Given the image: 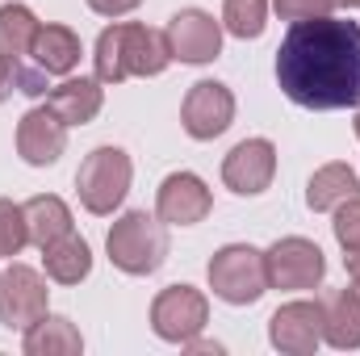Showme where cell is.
Masks as SVG:
<instances>
[{"label":"cell","mask_w":360,"mask_h":356,"mask_svg":"<svg viewBox=\"0 0 360 356\" xmlns=\"http://www.w3.org/2000/svg\"><path fill=\"white\" fill-rule=\"evenodd\" d=\"M63 147H68V122L51 105H38V109H30L21 117V126H17V151H21L25 164L51 168L63 155Z\"/></svg>","instance_id":"cell-13"},{"label":"cell","mask_w":360,"mask_h":356,"mask_svg":"<svg viewBox=\"0 0 360 356\" xmlns=\"http://www.w3.org/2000/svg\"><path fill=\"white\" fill-rule=\"evenodd\" d=\"M84 348V340H80V331H76V323L72 319H59V314H46V319H38L30 331H25V352L30 356H72Z\"/></svg>","instance_id":"cell-22"},{"label":"cell","mask_w":360,"mask_h":356,"mask_svg":"<svg viewBox=\"0 0 360 356\" xmlns=\"http://www.w3.org/2000/svg\"><path fill=\"white\" fill-rule=\"evenodd\" d=\"M356 193H360V180L348 164H327V168H319L310 177V184H306V205L314 214H323V210H335L340 201H348Z\"/></svg>","instance_id":"cell-21"},{"label":"cell","mask_w":360,"mask_h":356,"mask_svg":"<svg viewBox=\"0 0 360 356\" xmlns=\"http://www.w3.org/2000/svg\"><path fill=\"white\" fill-rule=\"evenodd\" d=\"M323 8L331 13V8H356V0H323Z\"/></svg>","instance_id":"cell-30"},{"label":"cell","mask_w":360,"mask_h":356,"mask_svg":"<svg viewBox=\"0 0 360 356\" xmlns=\"http://www.w3.org/2000/svg\"><path fill=\"white\" fill-rule=\"evenodd\" d=\"M30 243V227H25V210L13 201H0V256H17Z\"/></svg>","instance_id":"cell-24"},{"label":"cell","mask_w":360,"mask_h":356,"mask_svg":"<svg viewBox=\"0 0 360 356\" xmlns=\"http://www.w3.org/2000/svg\"><path fill=\"white\" fill-rule=\"evenodd\" d=\"M356 139H360V113H356Z\"/></svg>","instance_id":"cell-32"},{"label":"cell","mask_w":360,"mask_h":356,"mask_svg":"<svg viewBox=\"0 0 360 356\" xmlns=\"http://www.w3.org/2000/svg\"><path fill=\"white\" fill-rule=\"evenodd\" d=\"M164 34H168L172 59H180V63H210L222 51V30L205 8H180Z\"/></svg>","instance_id":"cell-11"},{"label":"cell","mask_w":360,"mask_h":356,"mask_svg":"<svg viewBox=\"0 0 360 356\" xmlns=\"http://www.w3.org/2000/svg\"><path fill=\"white\" fill-rule=\"evenodd\" d=\"M210 210H214V197L193 172H172L155 193V214L160 222H172V227H193Z\"/></svg>","instance_id":"cell-14"},{"label":"cell","mask_w":360,"mask_h":356,"mask_svg":"<svg viewBox=\"0 0 360 356\" xmlns=\"http://www.w3.org/2000/svg\"><path fill=\"white\" fill-rule=\"evenodd\" d=\"M105 248H109V260L122 268V272L147 276V272H155V268L168 260V231L147 210H130V214H122L113 222Z\"/></svg>","instance_id":"cell-3"},{"label":"cell","mask_w":360,"mask_h":356,"mask_svg":"<svg viewBox=\"0 0 360 356\" xmlns=\"http://www.w3.org/2000/svg\"><path fill=\"white\" fill-rule=\"evenodd\" d=\"M34 34H38V21L25 4H0V59L8 68L30 63Z\"/></svg>","instance_id":"cell-19"},{"label":"cell","mask_w":360,"mask_h":356,"mask_svg":"<svg viewBox=\"0 0 360 356\" xmlns=\"http://www.w3.org/2000/svg\"><path fill=\"white\" fill-rule=\"evenodd\" d=\"M210 323V302L201 289L193 285H168L155 302H151V327L160 340L168 344H188L197 340V331Z\"/></svg>","instance_id":"cell-6"},{"label":"cell","mask_w":360,"mask_h":356,"mask_svg":"<svg viewBox=\"0 0 360 356\" xmlns=\"http://www.w3.org/2000/svg\"><path fill=\"white\" fill-rule=\"evenodd\" d=\"M101 101H105V92H101V80H63L59 89H51L46 96V105L68 122V126H84L92 122L96 113H101Z\"/></svg>","instance_id":"cell-18"},{"label":"cell","mask_w":360,"mask_h":356,"mask_svg":"<svg viewBox=\"0 0 360 356\" xmlns=\"http://www.w3.org/2000/svg\"><path fill=\"white\" fill-rule=\"evenodd\" d=\"M96 80L101 84H122L126 76H160L172 63V46L164 30L139 25V21H122L109 25L96 38Z\"/></svg>","instance_id":"cell-2"},{"label":"cell","mask_w":360,"mask_h":356,"mask_svg":"<svg viewBox=\"0 0 360 356\" xmlns=\"http://www.w3.org/2000/svg\"><path fill=\"white\" fill-rule=\"evenodd\" d=\"M352 293H356V302H360V276H356V285H352Z\"/></svg>","instance_id":"cell-31"},{"label":"cell","mask_w":360,"mask_h":356,"mask_svg":"<svg viewBox=\"0 0 360 356\" xmlns=\"http://www.w3.org/2000/svg\"><path fill=\"white\" fill-rule=\"evenodd\" d=\"M21 210H25V227H30V243L34 248H46V243H55V239H63L72 231V210L59 197H51V193L30 197Z\"/></svg>","instance_id":"cell-20"},{"label":"cell","mask_w":360,"mask_h":356,"mask_svg":"<svg viewBox=\"0 0 360 356\" xmlns=\"http://www.w3.org/2000/svg\"><path fill=\"white\" fill-rule=\"evenodd\" d=\"M264 268H269L272 289H314L327 272V260H323L319 243L289 235V239H276L264 252Z\"/></svg>","instance_id":"cell-8"},{"label":"cell","mask_w":360,"mask_h":356,"mask_svg":"<svg viewBox=\"0 0 360 356\" xmlns=\"http://www.w3.org/2000/svg\"><path fill=\"white\" fill-rule=\"evenodd\" d=\"M344 265H348V272H352V276H360V248H356V252H348V256H344Z\"/></svg>","instance_id":"cell-29"},{"label":"cell","mask_w":360,"mask_h":356,"mask_svg":"<svg viewBox=\"0 0 360 356\" xmlns=\"http://www.w3.org/2000/svg\"><path fill=\"white\" fill-rule=\"evenodd\" d=\"M30 55H34V68H42L46 76H68L80 63V38L68 25H38Z\"/></svg>","instance_id":"cell-16"},{"label":"cell","mask_w":360,"mask_h":356,"mask_svg":"<svg viewBox=\"0 0 360 356\" xmlns=\"http://www.w3.org/2000/svg\"><path fill=\"white\" fill-rule=\"evenodd\" d=\"M319 310H323V340L331 348H360V302L352 289L323 293Z\"/></svg>","instance_id":"cell-15"},{"label":"cell","mask_w":360,"mask_h":356,"mask_svg":"<svg viewBox=\"0 0 360 356\" xmlns=\"http://www.w3.org/2000/svg\"><path fill=\"white\" fill-rule=\"evenodd\" d=\"M276 84L302 109L360 105V25L331 13L293 21L276 51Z\"/></svg>","instance_id":"cell-1"},{"label":"cell","mask_w":360,"mask_h":356,"mask_svg":"<svg viewBox=\"0 0 360 356\" xmlns=\"http://www.w3.org/2000/svg\"><path fill=\"white\" fill-rule=\"evenodd\" d=\"M42 265H46V276H51V281H59V285H80L92 272V252L80 235L68 231L63 239H55V243L42 248Z\"/></svg>","instance_id":"cell-17"},{"label":"cell","mask_w":360,"mask_h":356,"mask_svg":"<svg viewBox=\"0 0 360 356\" xmlns=\"http://www.w3.org/2000/svg\"><path fill=\"white\" fill-rule=\"evenodd\" d=\"M231 117H235V96L218 80H197L180 105V126L188 130V139H201V143L218 139L231 126Z\"/></svg>","instance_id":"cell-9"},{"label":"cell","mask_w":360,"mask_h":356,"mask_svg":"<svg viewBox=\"0 0 360 356\" xmlns=\"http://www.w3.org/2000/svg\"><path fill=\"white\" fill-rule=\"evenodd\" d=\"M264 17H269V0H226L222 8V21L235 38H260Z\"/></svg>","instance_id":"cell-23"},{"label":"cell","mask_w":360,"mask_h":356,"mask_svg":"<svg viewBox=\"0 0 360 356\" xmlns=\"http://www.w3.org/2000/svg\"><path fill=\"white\" fill-rule=\"evenodd\" d=\"M335 239H340L344 252H356L360 248V193L335 205Z\"/></svg>","instance_id":"cell-25"},{"label":"cell","mask_w":360,"mask_h":356,"mask_svg":"<svg viewBox=\"0 0 360 356\" xmlns=\"http://www.w3.org/2000/svg\"><path fill=\"white\" fill-rule=\"evenodd\" d=\"M210 289H214V298H222L231 306L260 302L264 289H269L264 252H256L248 243H231V248L214 252V260H210Z\"/></svg>","instance_id":"cell-4"},{"label":"cell","mask_w":360,"mask_h":356,"mask_svg":"<svg viewBox=\"0 0 360 356\" xmlns=\"http://www.w3.org/2000/svg\"><path fill=\"white\" fill-rule=\"evenodd\" d=\"M281 21H306V17H323V0H272Z\"/></svg>","instance_id":"cell-26"},{"label":"cell","mask_w":360,"mask_h":356,"mask_svg":"<svg viewBox=\"0 0 360 356\" xmlns=\"http://www.w3.org/2000/svg\"><path fill=\"white\" fill-rule=\"evenodd\" d=\"M276 177V147L269 139H243L226 160H222V180L231 193L239 197H256L264 193Z\"/></svg>","instance_id":"cell-10"},{"label":"cell","mask_w":360,"mask_h":356,"mask_svg":"<svg viewBox=\"0 0 360 356\" xmlns=\"http://www.w3.org/2000/svg\"><path fill=\"white\" fill-rule=\"evenodd\" d=\"M130 177H134V168L122 147H96L76 172V193L89 214H113L130 189Z\"/></svg>","instance_id":"cell-5"},{"label":"cell","mask_w":360,"mask_h":356,"mask_svg":"<svg viewBox=\"0 0 360 356\" xmlns=\"http://www.w3.org/2000/svg\"><path fill=\"white\" fill-rule=\"evenodd\" d=\"M46 281L25 265H8L0 272V323L8 331H30L46 319Z\"/></svg>","instance_id":"cell-7"},{"label":"cell","mask_w":360,"mask_h":356,"mask_svg":"<svg viewBox=\"0 0 360 356\" xmlns=\"http://www.w3.org/2000/svg\"><path fill=\"white\" fill-rule=\"evenodd\" d=\"M356 8H360V0H356Z\"/></svg>","instance_id":"cell-33"},{"label":"cell","mask_w":360,"mask_h":356,"mask_svg":"<svg viewBox=\"0 0 360 356\" xmlns=\"http://www.w3.org/2000/svg\"><path fill=\"white\" fill-rule=\"evenodd\" d=\"M269 340L272 348L285 356H310L323 344V310L319 302H289L269 319Z\"/></svg>","instance_id":"cell-12"},{"label":"cell","mask_w":360,"mask_h":356,"mask_svg":"<svg viewBox=\"0 0 360 356\" xmlns=\"http://www.w3.org/2000/svg\"><path fill=\"white\" fill-rule=\"evenodd\" d=\"M143 0H89L92 13H101V17H126L130 8H139Z\"/></svg>","instance_id":"cell-27"},{"label":"cell","mask_w":360,"mask_h":356,"mask_svg":"<svg viewBox=\"0 0 360 356\" xmlns=\"http://www.w3.org/2000/svg\"><path fill=\"white\" fill-rule=\"evenodd\" d=\"M13 89H17V80H13V68H8V63L0 59V105H4L8 96H13Z\"/></svg>","instance_id":"cell-28"}]
</instances>
